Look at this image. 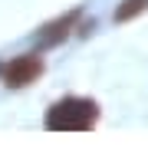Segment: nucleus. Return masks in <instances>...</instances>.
Returning a JSON list of instances; mask_svg holds the SVG:
<instances>
[{"label":"nucleus","mask_w":148,"mask_h":148,"mask_svg":"<svg viewBox=\"0 0 148 148\" xmlns=\"http://www.w3.org/2000/svg\"><path fill=\"white\" fill-rule=\"evenodd\" d=\"M40 73H43V59L33 56V53H27V56L10 59V63L0 69V79H3V86H10V89H23V86L36 82Z\"/></svg>","instance_id":"nucleus-2"},{"label":"nucleus","mask_w":148,"mask_h":148,"mask_svg":"<svg viewBox=\"0 0 148 148\" xmlns=\"http://www.w3.org/2000/svg\"><path fill=\"white\" fill-rule=\"evenodd\" d=\"M145 7H148V0H122V7H115V20L125 23V20H132V16H138Z\"/></svg>","instance_id":"nucleus-4"},{"label":"nucleus","mask_w":148,"mask_h":148,"mask_svg":"<svg viewBox=\"0 0 148 148\" xmlns=\"http://www.w3.org/2000/svg\"><path fill=\"white\" fill-rule=\"evenodd\" d=\"M95 122H99V106L92 99L66 95V99H59V102H53L46 109L43 125L49 132H89Z\"/></svg>","instance_id":"nucleus-1"},{"label":"nucleus","mask_w":148,"mask_h":148,"mask_svg":"<svg viewBox=\"0 0 148 148\" xmlns=\"http://www.w3.org/2000/svg\"><path fill=\"white\" fill-rule=\"evenodd\" d=\"M76 20H79V10H73V13H66L63 20H56V23H49V27H46V33H43L40 40L46 43V46H49V43H59V40H63L66 33H69V27H76Z\"/></svg>","instance_id":"nucleus-3"}]
</instances>
